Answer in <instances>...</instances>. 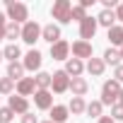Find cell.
<instances>
[{"mask_svg": "<svg viewBox=\"0 0 123 123\" xmlns=\"http://www.w3.org/2000/svg\"><path fill=\"white\" fill-rule=\"evenodd\" d=\"M5 17L10 22L24 24V22H29V7L24 3H17V0H5Z\"/></svg>", "mask_w": 123, "mask_h": 123, "instance_id": "1", "label": "cell"}, {"mask_svg": "<svg viewBox=\"0 0 123 123\" xmlns=\"http://www.w3.org/2000/svg\"><path fill=\"white\" fill-rule=\"evenodd\" d=\"M118 94H121V85L116 80H106L101 85V99H99L101 106H113L118 101Z\"/></svg>", "mask_w": 123, "mask_h": 123, "instance_id": "2", "label": "cell"}, {"mask_svg": "<svg viewBox=\"0 0 123 123\" xmlns=\"http://www.w3.org/2000/svg\"><path fill=\"white\" fill-rule=\"evenodd\" d=\"M70 10H73L70 0H55L53 7H51V17L58 24H70Z\"/></svg>", "mask_w": 123, "mask_h": 123, "instance_id": "3", "label": "cell"}, {"mask_svg": "<svg viewBox=\"0 0 123 123\" xmlns=\"http://www.w3.org/2000/svg\"><path fill=\"white\" fill-rule=\"evenodd\" d=\"M19 39H22L24 43L34 46V43L41 39V24H39L36 19H29V22H24V24H22V34H19Z\"/></svg>", "mask_w": 123, "mask_h": 123, "instance_id": "4", "label": "cell"}, {"mask_svg": "<svg viewBox=\"0 0 123 123\" xmlns=\"http://www.w3.org/2000/svg\"><path fill=\"white\" fill-rule=\"evenodd\" d=\"M68 87H70V77L65 75V70H58V73L51 75V89L55 94H65Z\"/></svg>", "mask_w": 123, "mask_h": 123, "instance_id": "5", "label": "cell"}, {"mask_svg": "<svg viewBox=\"0 0 123 123\" xmlns=\"http://www.w3.org/2000/svg\"><path fill=\"white\" fill-rule=\"evenodd\" d=\"M97 17H85L82 22H80V41H89V39H94V34H97Z\"/></svg>", "mask_w": 123, "mask_h": 123, "instance_id": "6", "label": "cell"}, {"mask_svg": "<svg viewBox=\"0 0 123 123\" xmlns=\"http://www.w3.org/2000/svg\"><path fill=\"white\" fill-rule=\"evenodd\" d=\"M31 97H34V106L41 111H48L53 106V92L51 89H36Z\"/></svg>", "mask_w": 123, "mask_h": 123, "instance_id": "7", "label": "cell"}, {"mask_svg": "<svg viewBox=\"0 0 123 123\" xmlns=\"http://www.w3.org/2000/svg\"><path fill=\"white\" fill-rule=\"evenodd\" d=\"M41 51H36V48H29L27 51V55H24V60H22V65H24V73L29 70V73H34V70H39L41 68Z\"/></svg>", "mask_w": 123, "mask_h": 123, "instance_id": "8", "label": "cell"}, {"mask_svg": "<svg viewBox=\"0 0 123 123\" xmlns=\"http://www.w3.org/2000/svg\"><path fill=\"white\" fill-rule=\"evenodd\" d=\"M70 51H73V58H77V60H85V58H92L94 55V48H92L89 41H75L70 46Z\"/></svg>", "mask_w": 123, "mask_h": 123, "instance_id": "9", "label": "cell"}, {"mask_svg": "<svg viewBox=\"0 0 123 123\" xmlns=\"http://www.w3.org/2000/svg\"><path fill=\"white\" fill-rule=\"evenodd\" d=\"M51 58H53V60H68V58H70V43H68L65 39L55 41V43L51 46Z\"/></svg>", "mask_w": 123, "mask_h": 123, "instance_id": "10", "label": "cell"}, {"mask_svg": "<svg viewBox=\"0 0 123 123\" xmlns=\"http://www.w3.org/2000/svg\"><path fill=\"white\" fill-rule=\"evenodd\" d=\"M15 89H17V94L19 97H31L34 92H36V82H34V77H22L19 82H15Z\"/></svg>", "mask_w": 123, "mask_h": 123, "instance_id": "11", "label": "cell"}, {"mask_svg": "<svg viewBox=\"0 0 123 123\" xmlns=\"http://www.w3.org/2000/svg\"><path fill=\"white\" fill-rule=\"evenodd\" d=\"M68 89L73 92V97H82L85 99V94L89 92V82L85 77H70V87Z\"/></svg>", "mask_w": 123, "mask_h": 123, "instance_id": "12", "label": "cell"}, {"mask_svg": "<svg viewBox=\"0 0 123 123\" xmlns=\"http://www.w3.org/2000/svg\"><path fill=\"white\" fill-rule=\"evenodd\" d=\"M7 106L12 109V113L24 116V113L29 111V99H24V97H19V94H10V104H7Z\"/></svg>", "mask_w": 123, "mask_h": 123, "instance_id": "13", "label": "cell"}, {"mask_svg": "<svg viewBox=\"0 0 123 123\" xmlns=\"http://www.w3.org/2000/svg\"><path fill=\"white\" fill-rule=\"evenodd\" d=\"M48 113H51V123H65L68 121V116H70V111H68V106H63V104H53L51 109H48Z\"/></svg>", "mask_w": 123, "mask_h": 123, "instance_id": "14", "label": "cell"}, {"mask_svg": "<svg viewBox=\"0 0 123 123\" xmlns=\"http://www.w3.org/2000/svg\"><path fill=\"white\" fill-rule=\"evenodd\" d=\"M41 39H43V41H48V43L53 46L55 41H60V27H58V24H53V22H51V24H46V27H41Z\"/></svg>", "mask_w": 123, "mask_h": 123, "instance_id": "15", "label": "cell"}, {"mask_svg": "<svg viewBox=\"0 0 123 123\" xmlns=\"http://www.w3.org/2000/svg\"><path fill=\"white\" fill-rule=\"evenodd\" d=\"M85 73V63L82 60H77V58H68L65 60V75L68 77H80Z\"/></svg>", "mask_w": 123, "mask_h": 123, "instance_id": "16", "label": "cell"}, {"mask_svg": "<svg viewBox=\"0 0 123 123\" xmlns=\"http://www.w3.org/2000/svg\"><path fill=\"white\" fill-rule=\"evenodd\" d=\"M104 70H106V65H104L101 58H94V55H92V58L87 60V73H89L92 77H101Z\"/></svg>", "mask_w": 123, "mask_h": 123, "instance_id": "17", "label": "cell"}, {"mask_svg": "<svg viewBox=\"0 0 123 123\" xmlns=\"http://www.w3.org/2000/svg\"><path fill=\"white\" fill-rule=\"evenodd\" d=\"M106 36H109V41H111V48H116V46L121 48V46H123V27H121V24H113Z\"/></svg>", "mask_w": 123, "mask_h": 123, "instance_id": "18", "label": "cell"}, {"mask_svg": "<svg viewBox=\"0 0 123 123\" xmlns=\"http://www.w3.org/2000/svg\"><path fill=\"white\" fill-rule=\"evenodd\" d=\"M97 24H99V27L111 29V27L116 24V15H113V10H101V12L97 15Z\"/></svg>", "mask_w": 123, "mask_h": 123, "instance_id": "19", "label": "cell"}, {"mask_svg": "<svg viewBox=\"0 0 123 123\" xmlns=\"http://www.w3.org/2000/svg\"><path fill=\"white\" fill-rule=\"evenodd\" d=\"M7 77L12 82H19L24 77V65L19 63V60H17V63H7Z\"/></svg>", "mask_w": 123, "mask_h": 123, "instance_id": "20", "label": "cell"}, {"mask_svg": "<svg viewBox=\"0 0 123 123\" xmlns=\"http://www.w3.org/2000/svg\"><path fill=\"white\" fill-rule=\"evenodd\" d=\"M101 60H104V65H113V68H116V65L121 63V53H118V48H111V46H109V48L104 51Z\"/></svg>", "mask_w": 123, "mask_h": 123, "instance_id": "21", "label": "cell"}, {"mask_svg": "<svg viewBox=\"0 0 123 123\" xmlns=\"http://www.w3.org/2000/svg\"><path fill=\"white\" fill-rule=\"evenodd\" d=\"M22 55V51H19V46L17 43H7L5 48H3V60H10V63H17V58Z\"/></svg>", "mask_w": 123, "mask_h": 123, "instance_id": "22", "label": "cell"}, {"mask_svg": "<svg viewBox=\"0 0 123 123\" xmlns=\"http://www.w3.org/2000/svg\"><path fill=\"white\" fill-rule=\"evenodd\" d=\"M19 34H22V24H17V22L5 24V39H10V43H15V39H19Z\"/></svg>", "mask_w": 123, "mask_h": 123, "instance_id": "23", "label": "cell"}, {"mask_svg": "<svg viewBox=\"0 0 123 123\" xmlns=\"http://www.w3.org/2000/svg\"><path fill=\"white\" fill-rule=\"evenodd\" d=\"M85 109H87V101H85L82 97H73V99H70V104H68V111H70V113H75V116L85 113Z\"/></svg>", "mask_w": 123, "mask_h": 123, "instance_id": "24", "label": "cell"}, {"mask_svg": "<svg viewBox=\"0 0 123 123\" xmlns=\"http://www.w3.org/2000/svg\"><path fill=\"white\" fill-rule=\"evenodd\" d=\"M85 113H87L89 118H101V116H104V106H101V101H99V99H97V101H89L87 109H85Z\"/></svg>", "mask_w": 123, "mask_h": 123, "instance_id": "25", "label": "cell"}, {"mask_svg": "<svg viewBox=\"0 0 123 123\" xmlns=\"http://www.w3.org/2000/svg\"><path fill=\"white\" fill-rule=\"evenodd\" d=\"M34 82H36V89H51V75L48 73H36Z\"/></svg>", "mask_w": 123, "mask_h": 123, "instance_id": "26", "label": "cell"}, {"mask_svg": "<svg viewBox=\"0 0 123 123\" xmlns=\"http://www.w3.org/2000/svg\"><path fill=\"white\" fill-rule=\"evenodd\" d=\"M87 17V10L82 7V5H73V10H70V22H82Z\"/></svg>", "mask_w": 123, "mask_h": 123, "instance_id": "27", "label": "cell"}, {"mask_svg": "<svg viewBox=\"0 0 123 123\" xmlns=\"http://www.w3.org/2000/svg\"><path fill=\"white\" fill-rule=\"evenodd\" d=\"M0 94H15V82L5 75V77H0Z\"/></svg>", "mask_w": 123, "mask_h": 123, "instance_id": "28", "label": "cell"}, {"mask_svg": "<svg viewBox=\"0 0 123 123\" xmlns=\"http://www.w3.org/2000/svg\"><path fill=\"white\" fill-rule=\"evenodd\" d=\"M111 118H113L116 123H118V121H123V104H118V101H116V104L111 106Z\"/></svg>", "mask_w": 123, "mask_h": 123, "instance_id": "29", "label": "cell"}, {"mask_svg": "<svg viewBox=\"0 0 123 123\" xmlns=\"http://www.w3.org/2000/svg\"><path fill=\"white\" fill-rule=\"evenodd\" d=\"M12 118H15V113H12L10 106H3V109H0V123H10Z\"/></svg>", "mask_w": 123, "mask_h": 123, "instance_id": "30", "label": "cell"}, {"mask_svg": "<svg viewBox=\"0 0 123 123\" xmlns=\"http://www.w3.org/2000/svg\"><path fill=\"white\" fill-rule=\"evenodd\" d=\"M113 80H116L118 85H123V63H118V65L113 68Z\"/></svg>", "mask_w": 123, "mask_h": 123, "instance_id": "31", "label": "cell"}, {"mask_svg": "<svg viewBox=\"0 0 123 123\" xmlns=\"http://www.w3.org/2000/svg\"><path fill=\"white\" fill-rule=\"evenodd\" d=\"M22 123H39V118H36L31 111H27V113L22 116Z\"/></svg>", "mask_w": 123, "mask_h": 123, "instance_id": "32", "label": "cell"}, {"mask_svg": "<svg viewBox=\"0 0 123 123\" xmlns=\"http://www.w3.org/2000/svg\"><path fill=\"white\" fill-rule=\"evenodd\" d=\"M113 15H116V22H121V24H123V3H118V5H116Z\"/></svg>", "mask_w": 123, "mask_h": 123, "instance_id": "33", "label": "cell"}, {"mask_svg": "<svg viewBox=\"0 0 123 123\" xmlns=\"http://www.w3.org/2000/svg\"><path fill=\"white\" fill-rule=\"evenodd\" d=\"M101 5H104V10H116V0H101Z\"/></svg>", "mask_w": 123, "mask_h": 123, "instance_id": "34", "label": "cell"}, {"mask_svg": "<svg viewBox=\"0 0 123 123\" xmlns=\"http://www.w3.org/2000/svg\"><path fill=\"white\" fill-rule=\"evenodd\" d=\"M94 3H97V0H80V5H82V7H85V10H87V7H89V5H94Z\"/></svg>", "mask_w": 123, "mask_h": 123, "instance_id": "35", "label": "cell"}, {"mask_svg": "<svg viewBox=\"0 0 123 123\" xmlns=\"http://www.w3.org/2000/svg\"><path fill=\"white\" fill-rule=\"evenodd\" d=\"M5 24H7V17H5V12H0V29H5Z\"/></svg>", "mask_w": 123, "mask_h": 123, "instance_id": "36", "label": "cell"}, {"mask_svg": "<svg viewBox=\"0 0 123 123\" xmlns=\"http://www.w3.org/2000/svg\"><path fill=\"white\" fill-rule=\"evenodd\" d=\"M99 123H116V121H113L111 116H101V118H99Z\"/></svg>", "mask_w": 123, "mask_h": 123, "instance_id": "37", "label": "cell"}, {"mask_svg": "<svg viewBox=\"0 0 123 123\" xmlns=\"http://www.w3.org/2000/svg\"><path fill=\"white\" fill-rule=\"evenodd\" d=\"M118 104H123V87H121V94H118Z\"/></svg>", "mask_w": 123, "mask_h": 123, "instance_id": "38", "label": "cell"}, {"mask_svg": "<svg viewBox=\"0 0 123 123\" xmlns=\"http://www.w3.org/2000/svg\"><path fill=\"white\" fill-rule=\"evenodd\" d=\"M5 39V29H0V41H3Z\"/></svg>", "mask_w": 123, "mask_h": 123, "instance_id": "39", "label": "cell"}, {"mask_svg": "<svg viewBox=\"0 0 123 123\" xmlns=\"http://www.w3.org/2000/svg\"><path fill=\"white\" fill-rule=\"evenodd\" d=\"M118 53H121V60H123V46H121V51H118Z\"/></svg>", "mask_w": 123, "mask_h": 123, "instance_id": "40", "label": "cell"}, {"mask_svg": "<svg viewBox=\"0 0 123 123\" xmlns=\"http://www.w3.org/2000/svg\"><path fill=\"white\" fill-rule=\"evenodd\" d=\"M0 63H3V51H0Z\"/></svg>", "mask_w": 123, "mask_h": 123, "instance_id": "41", "label": "cell"}, {"mask_svg": "<svg viewBox=\"0 0 123 123\" xmlns=\"http://www.w3.org/2000/svg\"><path fill=\"white\" fill-rule=\"evenodd\" d=\"M43 123H51V121H43Z\"/></svg>", "mask_w": 123, "mask_h": 123, "instance_id": "42", "label": "cell"}]
</instances>
